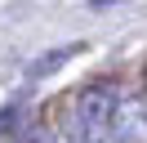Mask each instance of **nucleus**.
I'll use <instances>...</instances> for the list:
<instances>
[{
  "instance_id": "obj_1",
  "label": "nucleus",
  "mask_w": 147,
  "mask_h": 143,
  "mask_svg": "<svg viewBox=\"0 0 147 143\" xmlns=\"http://www.w3.org/2000/svg\"><path fill=\"white\" fill-rule=\"evenodd\" d=\"M116 85L107 80H94V85L76 89L71 107H67V130L76 134L80 143H98V139H111V121H116Z\"/></svg>"
},
{
  "instance_id": "obj_2",
  "label": "nucleus",
  "mask_w": 147,
  "mask_h": 143,
  "mask_svg": "<svg viewBox=\"0 0 147 143\" xmlns=\"http://www.w3.org/2000/svg\"><path fill=\"white\" fill-rule=\"evenodd\" d=\"M111 139L116 143H147V103L143 98H120L116 103Z\"/></svg>"
},
{
  "instance_id": "obj_3",
  "label": "nucleus",
  "mask_w": 147,
  "mask_h": 143,
  "mask_svg": "<svg viewBox=\"0 0 147 143\" xmlns=\"http://www.w3.org/2000/svg\"><path fill=\"white\" fill-rule=\"evenodd\" d=\"M71 54H76V45H63V49H49V54H40V58L27 67V76H31V80H36V76H49V72H58L67 58H71Z\"/></svg>"
},
{
  "instance_id": "obj_4",
  "label": "nucleus",
  "mask_w": 147,
  "mask_h": 143,
  "mask_svg": "<svg viewBox=\"0 0 147 143\" xmlns=\"http://www.w3.org/2000/svg\"><path fill=\"white\" fill-rule=\"evenodd\" d=\"M18 143H58V134L54 130H45V125H31V130H22V139Z\"/></svg>"
},
{
  "instance_id": "obj_5",
  "label": "nucleus",
  "mask_w": 147,
  "mask_h": 143,
  "mask_svg": "<svg viewBox=\"0 0 147 143\" xmlns=\"http://www.w3.org/2000/svg\"><path fill=\"white\" fill-rule=\"evenodd\" d=\"M18 112H22V103H9V107H0V134H5L13 121H18Z\"/></svg>"
}]
</instances>
